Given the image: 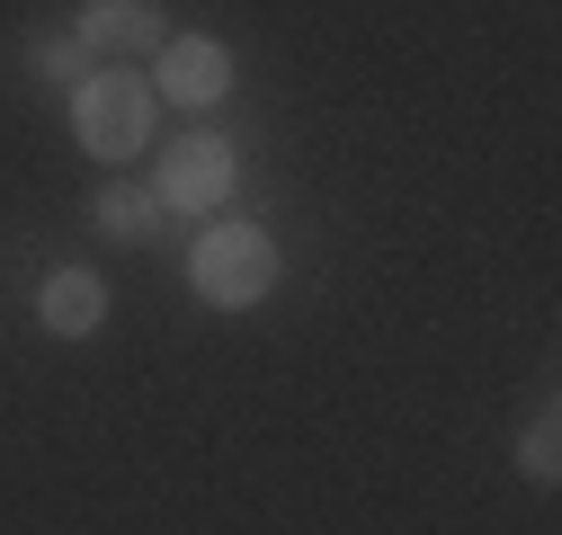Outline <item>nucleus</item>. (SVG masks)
<instances>
[{"instance_id": "39448f33", "label": "nucleus", "mask_w": 562, "mask_h": 535, "mask_svg": "<svg viewBox=\"0 0 562 535\" xmlns=\"http://www.w3.org/2000/svg\"><path fill=\"white\" fill-rule=\"evenodd\" d=\"M72 36H81L90 54H161V45H170V19L153 10V0H81Z\"/></svg>"}, {"instance_id": "1a4fd4ad", "label": "nucleus", "mask_w": 562, "mask_h": 535, "mask_svg": "<svg viewBox=\"0 0 562 535\" xmlns=\"http://www.w3.org/2000/svg\"><path fill=\"white\" fill-rule=\"evenodd\" d=\"M27 62H36V81L81 90V36H72V27H63V36H36V45H27Z\"/></svg>"}, {"instance_id": "f03ea898", "label": "nucleus", "mask_w": 562, "mask_h": 535, "mask_svg": "<svg viewBox=\"0 0 562 535\" xmlns=\"http://www.w3.org/2000/svg\"><path fill=\"white\" fill-rule=\"evenodd\" d=\"M153 81L144 72H125V62H116V72H90L81 90H72V134H81V152L90 161H134V152H144L153 144Z\"/></svg>"}, {"instance_id": "423d86ee", "label": "nucleus", "mask_w": 562, "mask_h": 535, "mask_svg": "<svg viewBox=\"0 0 562 535\" xmlns=\"http://www.w3.org/2000/svg\"><path fill=\"white\" fill-rule=\"evenodd\" d=\"M36 321L54 330V340H90V330L108 321V286H99V268H54V277L36 286Z\"/></svg>"}, {"instance_id": "0eeeda50", "label": "nucleus", "mask_w": 562, "mask_h": 535, "mask_svg": "<svg viewBox=\"0 0 562 535\" xmlns=\"http://www.w3.org/2000/svg\"><path fill=\"white\" fill-rule=\"evenodd\" d=\"M90 215H99V232H108L116 250H144V241L161 232V196H153V187H125V179H116V187H99V206H90Z\"/></svg>"}, {"instance_id": "6e6552de", "label": "nucleus", "mask_w": 562, "mask_h": 535, "mask_svg": "<svg viewBox=\"0 0 562 535\" xmlns=\"http://www.w3.org/2000/svg\"><path fill=\"white\" fill-rule=\"evenodd\" d=\"M518 474H527L536 491H553V482H562V429H553V420H536V429L518 437Z\"/></svg>"}, {"instance_id": "20e7f679", "label": "nucleus", "mask_w": 562, "mask_h": 535, "mask_svg": "<svg viewBox=\"0 0 562 535\" xmlns=\"http://www.w3.org/2000/svg\"><path fill=\"white\" fill-rule=\"evenodd\" d=\"M153 90L179 99V107H215V99L233 90V54H224L215 36H170V45L153 54Z\"/></svg>"}, {"instance_id": "7ed1b4c3", "label": "nucleus", "mask_w": 562, "mask_h": 535, "mask_svg": "<svg viewBox=\"0 0 562 535\" xmlns=\"http://www.w3.org/2000/svg\"><path fill=\"white\" fill-rule=\"evenodd\" d=\"M224 196H233V144H224V134H205V125L170 134V144H161V206L224 215Z\"/></svg>"}, {"instance_id": "f257e3e1", "label": "nucleus", "mask_w": 562, "mask_h": 535, "mask_svg": "<svg viewBox=\"0 0 562 535\" xmlns=\"http://www.w3.org/2000/svg\"><path fill=\"white\" fill-rule=\"evenodd\" d=\"M188 286H196L205 304H224V312L259 304V295L277 286V241H268L259 224H241V215L205 224V232H196V250H188Z\"/></svg>"}]
</instances>
